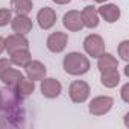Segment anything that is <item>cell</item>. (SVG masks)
Segmentation results:
<instances>
[{"label":"cell","instance_id":"obj_1","mask_svg":"<svg viewBox=\"0 0 129 129\" xmlns=\"http://www.w3.org/2000/svg\"><path fill=\"white\" fill-rule=\"evenodd\" d=\"M62 67L66 70V73L72 75V76H82L85 73H88L90 70V59L81 53V52H70L69 55L64 56L62 61Z\"/></svg>","mask_w":129,"mask_h":129},{"label":"cell","instance_id":"obj_2","mask_svg":"<svg viewBox=\"0 0 129 129\" xmlns=\"http://www.w3.org/2000/svg\"><path fill=\"white\" fill-rule=\"evenodd\" d=\"M91 88L85 81H73L69 87V96L73 103H84L90 97Z\"/></svg>","mask_w":129,"mask_h":129},{"label":"cell","instance_id":"obj_3","mask_svg":"<svg viewBox=\"0 0 129 129\" xmlns=\"http://www.w3.org/2000/svg\"><path fill=\"white\" fill-rule=\"evenodd\" d=\"M84 50L88 56L99 58L105 52V41L100 35L97 34H90L84 40Z\"/></svg>","mask_w":129,"mask_h":129},{"label":"cell","instance_id":"obj_4","mask_svg":"<svg viewBox=\"0 0 129 129\" xmlns=\"http://www.w3.org/2000/svg\"><path fill=\"white\" fill-rule=\"evenodd\" d=\"M112 105H114L112 97H109V96H97L90 102L88 111H90V114H93L96 117H100V115L108 114L111 111Z\"/></svg>","mask_w":129,"mask_h":129},{"label":"cell","instance_id":"obj_5","mask_svg":"<svg viewBox=\"0 0 129 129\" xmlns=\"http://www.w3.org/2000/svg\"><path fill=\"white\" fill-rule=\"evenodd\" d=\"M67 43H69V35L66 32H53L47 37V41H46V46L47 49L52 52V53H61L64 52V49L67 47Z\"/></svg>","mask_w":129,"mask_h":129},{"label":"cell","instance_id":"obj_6","mask_svg":"<svg viewBox=\"0 0 129 129\" xmlns=\"http://www.w3.org/2000/svg\"><path fill=\"white\" fill-rule=\"evenodd\" d=\"M40 88H41V94L47 99H56L62 93V85L55 78H43Z\"/></svg>","mask_w":129,"mask_h":129},{"label":"cell","instance_id":"obj_7","mask_svg":"<svg viewBox=\"0 0 129 129\" xmlns=\"http://www.w3.org/2000/svg\"><path fill=\"white\" fill-rule=\"evenodd\" d=\"M56 11L53 8H49V6H44L38 11L37 14V21H38V26L43 29V30H49L55 26L56 23Z\"/></svg>","mask_w":129,"mask_h":129},{"label":"cell","instance_id":"obj_8","mask_svg":"<svg viewBox=\"0 0 129 129\" xmlns=\"http://www.w3.org/2000/svg\"><path fill=\"white\" fill-rule=\"evenodd\" d=\"M21 49H29V40L26 38V35L21 34H12L8 38H5V50L8 53L21 50Z\"/></svg>","mask_w":129,"mask_h":129},{"label":"cell","instance_id":"obj_9","mask_svg":"<svg viewBox=\"0 0 129 129\" xmlns=\"http://www.w3.org/2000/svg\"><path fill=\"white\" fill-rule=\"evenodd\" d=\"M24 72H26V76L35 82V81H41L43 78H46L47 69L41 61H32L30 59L24 66Z\"/></svg>","mask_w":129,"mask_h":129},{"label":"cell","instance_id":"obj_10","mask_svg":"<svg viewBox=\"0 0 129 129\" xmlns=\"http://www.w3.org/2000/svg\"><path fill=\"white\" fill-rule=\"evenodd\" d=\"M62 24L70 32H79L84 27L82 18H81V12L76 11V9H72V11L66 12L64 17H62Z\"/></svg>","mask_w":129,"mask_h":129},{"label":"cell","instance_id":"obj_11","mask_svg":"<svg viewBox=\"0 0 129 129\" xmlns=\"http://www.w3.org/2000/svg\"><path fill=\"white\" fill-rule=\"evenodd\" d=\"M97 14L100 18H103L106 23H115L120 15H121V11L117 5L114 3H103L99 9H97Z\"/></svg>","mask_w":129,"mask_h":129},{"label":"cell","instance_id":"obj_12","mask_svg":"<svg viewBox=\"0 0 129 129\" xmlns=\"http://www.w3.org/2000/svg\"><path fill=\"white\" fill-rule=\"evenodd\" d=\"M11 27L15 34H21V35H27L32 27H34V23L32 20L27 17V15H20L17 14L12 20H11Z\"/></svg>","mask_w":129,"mask_h":129},{"label":"cell","instance_id":"obj_13","mask_svg":"<svg viewBox=\"0 0 129 129\" xmlns=\"http://www.w3.org/2000/svg\"><path fill=\"white\" fill-rule=\"evenodd\" d=\"M81 18H82L84 27H88V29H94L100 23V17H99L97 9L94 6H85L81 11Z\"/></svg>","mask_w":129,"mask_h":129},{"label":"cell","instance_id":"obj_14","mask_svg":"<svg viewBox=\"0 0 129 129\" xmlns=\"http://www.w3.org/2000/svg\"><path fill=\"white\" fill-rule=\"evenodd\" d=\"M100 82L106 88H115L120 84V73H118L117 67L100 72Z\"/></svg>","mask_w":129,"mask_h":129},{"label":"cell","instance_id":"obj_15","mask_svg":"<svg viewBox=\"0 0 129 129\" xmlns=\"http://www.w3.org/2000/svg\"><path fill=\"white\" fill-rule=\"evenodd\" d=\"M14 91H15L17 96L26 97V96H29V94H32V93L35 91V82L30 81L29 78H24V76H23V78L17 82V85L14 87Z\"/></svg>","mask_w":129,"mask_h":129},{"label":"cell","instance_id":"obj_16","mask_svg":"<svg viewBox=\"0 0 129 129\" xmlns=\"http://www.w3.org/2000/svg\"><path fill=\"white\" fill-rule=\"evenodd\" d=\"M23 78V73L20 72V70H17V69H12V67H9L3 75H2V78H0V81H2L5 85H8L9 88H14L15 85H17V82L20 81Z\"/></svg>","mask_w":129,"mask_h":129},{"label":"cell","instance_id":"obj_17","mask_svg":"<svg viewBox=\"0 0 129 129\" xmlns=\"http://www.w3.org/2000/svg\"><path fill=\"white\" fill-rule=\"evenodd\" d=\"M97 67H99L100 72L108 70V69H114V67H118V61L114 55H111L108 52H103L97 58Z\"/></svg>","mask_w":129,"mask_h":129},{"label":"cell","instance_id":"obj_18","mask_svg":"<svg viewBox=\"0 0 129 129\" xmlns=\"http://www.w3.org/2000/svg\"><path fill=\"white\" fill-rule=\"evenodd\" d=\"M9 56H11V58H9V59H11V64L18 66V67H24L26 64L32 59L29 49H21V50L12 52V53H9Z\"/></svg>","mask_w":129,"mask_h":129},{"label":"cell","instance_id":"obj_19","mask_svg":"<svg viewBox=\"0 0 129 129\" xmlns=\"http://www.w3.org/2000/svg\"><path fill=\"white\" fill-rule=\"evenodd\" d=\"M11 8L15 14L27 15L34 9V3L32 0H11Z\"/></svg>","mask_w":129,"mask_h":129},{"label":"cell","instance_id":"obj_20","mask_svg":"<svg viewBox=\"0 0 129 129\" xmlns=\"http://www.w3.org/2000/svg\"><path fill=\"white\" fill-rule=\"evenodd\" d=\"M117 52H118V56L123 59V61H129V41L127 40H123L118 47H117Z\"/></svg>","mask_w":129,"mask_h":129},{"label":"cell","instance_id":"obj_21","mask_svg":"<svg viewBox=\"0 0 129 129\" xmlns=\"http://www.w3.org/2000/svg\"><path fill=\"white\" fill-rule=\"evenodd\" d=\"M12 20V11L8 8H2L0 9V27H5L11 23Z\"/></svg>","mask_w":129,"mask_h":129},{"label":"cell","instance_id":"obj_22","mask_svg":"<svg viewBox=\"0 0 129 129\" xmlns=\"http://www.w3.org/2000/svg\"><path fill=\"white\" fill-rule=\"evenodd\" d=\"M11 67V59H6V58H0V78L2 75Z\"/></svg>","mask_w":129,"mask_h":129},{"label":"cell","instance_id":"obj_23","mask_svg":"<svg viewBox=\"0 0 129 129\" xmlns=\"http://www.w3.org/2000/svg\"><path fill=\"white\" fill-rule=\"evenodd\" d=\"M120 94H121L123 102H124V103H129V82L123 85V88H121V93H120Z\"/></svg>","mask_w":129,"mask_h":129},{"label":"cell","instance_id":"obj_24","mask_svg":"<svg viewBox=\"0 0 129 129\" xmlns=\"http://www.w3.org/2000/svg\"><path fill=\"white\" fill-rule=\"evenodd\" d=\"M3 50H5V38L0 37V55L3 53Z\"/></svg>","mask_w":129,"mask_h":129},{"label":"cell","instance_id":"obj_25","mask_svg":"<svg viewBox=\"0 0 129 129\" xmlns=\"http://www.w3.org/2000/svg\"><path fill=\"white\" fill-rule=\"evenodd\" d=\"M52 2H55L56 5H67V3L72 2V0H52Z\"/></svg>","mask_w":129,"mask_h":129},{"label":"cell","instance_id":"obj_26","mask_svg":"<svg viewBox=\"0 0 129 129\" xmlns=\"http://www.w3.org/2000/svg\"><path fill=\"white\" fill-rule=\"evenodd\" d=\"M124 75H126V76H129V66H126V67H124Z\"/></svg>","mask_w":129,"mask_h":129},{"label":"cell","instance_id":"obj_27","mask_svg":"<svg viewBox=\"0 0 129 129\" xmlns=\"http://www.w3.org/2000/svg\"><path fill=\"white\" fill-rule=\"evenodd\" d=\"M94 2H96V3H106L108 0H94Z\"/></svg>","mask_w":129,"mask_h":129}]
</instances>
